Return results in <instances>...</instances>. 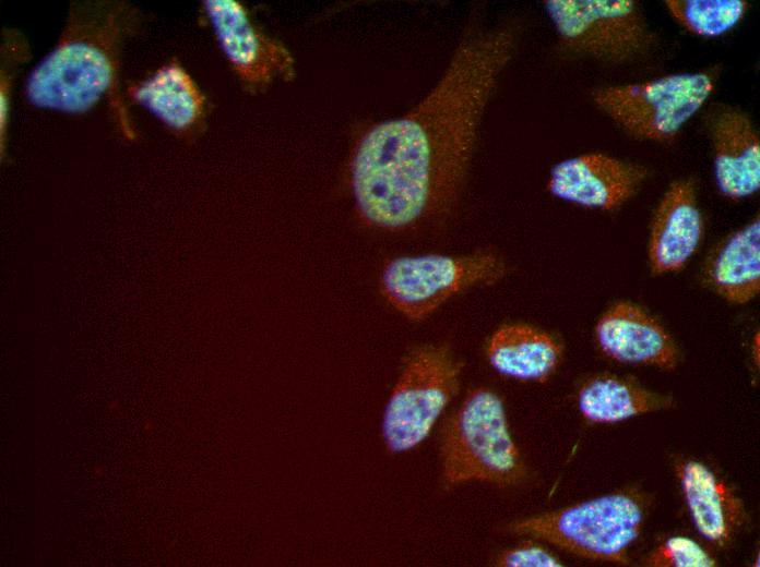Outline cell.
<instances>
[{
    "label": "cell",
    "mask_w": 760,
    "mask_h": 567,
    "mask_svg": "<svg viewBox=\"0 0 760 567\" xmlns=\"http://www.w3.org/2000/svg\"><path fill=\"white\" fill-rule=\"evenodd\" d=\"M648 169L603 153L565 159L549 173L547 189L556 197L579 206L613 210L640 189Z\"/></svg>",
    "instance_id": "cell-9"
},
{
    "label": "cell",
    "mask_w": 760,
    "mask_h": 567,
    "mask_svg": "<svg viewBox=\"0 0 760 567\" xmlns=\"http://www.w3.org/2000/svg\"><path fill=\"white\" fill-rule=\"evenodd\" d=\"M673 19L688 32L717 37L735 27L746 15L745 0H666Z\"/></svg>",
    "instance_id": "cell-19"
},
{
    "label": "cell",
    "mask_w": 760,
    "mask_h": 567,
    "mask_svg": "<svg viewBox=\"0 0 760 567\" xmlns=\"http://www.w3.org/2000/svg\"><path fill=\"white\" fill-rule=\"evenodd\" d=\"M497 564L504 567H558L560 562L547 550L524 544L500 554Z\"/></svg>",
    "instance_id": "cell-22"
},
{
    "label": "cell",
    "mask_w": 760,
    "mask_h": 567,
    "mask_svg": "<svg viewBox=\"0 0 760 567\" xmlns=\"http://www.w3.org/2000/svg\"><path fill=\"white\" fill-rule=\"evenodd\" d=\"M560 43L572 52L621 64L655 43L642 5L632 0H547Z\"/></svg>",
    "instance_id": "cell-7"
},
{
    "label": "cell",
    "mask_w": 760,
    "mask_h": 567,
    "mask_svg": "<svg viewBox=\"0 0 760 567\" xmlns=\"http://www.w3.org/2000/svg\"><path fill=\"white\" fill-rule=\"evenodd\" d=\"M708 286L725 301L746 304L760 290V220L757 215L726 236L705 262Z\"/></svg>",
    "instance_id": "cell-15"
},
{
    "label": "cell",
    "mask_w": 760,
    "mask_h": 567,
    "mask_svg": "<svg viewBox=\"0 0 760 567\" xmlns=\"http://www.w3.org/2000/svg\"><path fill=\"white\" fill-rule=\"evenodd\" d=\"M648 565L661 567H712L714 558L696 541L687 536H672L653 551Z\"/></svg>",
    "instance_id": "cell-21"
},
{
    "label": "cell",
    "mask_w": 760,
    "mask_h": 567,
    "mask_svg": "<svg viewBox=\"0 0 760 567\" xmlns=\"http://www.w3.org/2000/svg\"><path fill=\"white\" fill-rule=\"evenodd\" d=\"M601 350L610 359L629 364L674 370L679 352L672 336L640 306L620 301L603 313L595 326Z\"/></svg>",
    "instance_id": "cell-11"
},
{
    "label": "cell",
    "mask_w": 760,
    "mask_h": 567,
    "mask_svg": "<svg viewBox=\"0 0 760 567\" xmlns=\"http://www.w3.org/2000/svg\"><path fill=\"white\" fill-rule=\"evenodd\" d=\"M703 219L691 180L673 182L661 198L650 229L648 260L654 276L677 273L697 251Z\"/></svg>",
    "instance_id": "cell-12"
},
{
    "label": "cell",
    "mask_w": 760,
    "mask_h": 567,
    "mask_svg": "<svg viewBox=\"0 0 760 567\" xmlns=\"http://www.w3.org/2000/svg\"><path fill=\"white\" fill-rule=\"evenodd\" d=\"M643 519L640 497L617 492L515 521L509 530L586 558L626 564Z\"/></svg>",
    "instance_id": "cell-4"
},
{
    "label": "cell",
    "mask_w": 760,
    "mask_h": 567,
    "mask_svg": "<svg viewBox=\"0 0 760 567\" xmlns=\"http://www.w3.org/2000/svg\"><path fill=\"white\" fill-rule=\"evenodd\" d=\"M560 357L561 347L549 334L524 324L501 326L487 346L488 361L498 373L526 382L547 381Z\"/></svg>",
    "instance_id": "cell-17"
},
{
    "label": "cell",
    "mask_w": 760,
    "mask_h": 567,
    "mask_svg": "<svg viewBox=\"0 0 760 567\" xmlns=\"http://www.w3.org/2000/svg\"><path fill=\"white\" fill-rule=\"evenodd\" d=\"M676 474L698 531L717 546H725L743 522V502L699 461L679 462Z\"/></svg>",
    "instance_id": "cell-14"
},
{
    "label": "cell",
    "mask_w": 760,
    "mask_h": 567,
    "mask_svg": "<svg viewBox=\"0 0 760 567\" xmlns=\"http://www.w3.org/2000/svg\"><path fill=\"white\" fill-rule=\"evenodd\" d=\"M503 273V263L490 252L465 256H404L387 264L381 275V290L400 313L418 321L463 289L491 284Z\"/></svg>",
    "instance_id": "cell-8"
},
{
    "label": "cell",
    "mask_w": 760,
    "mask_h": 567,
    "mask_svg": "<svg viewBox=\"0 0 760 567\" xmlns=\"http://www.w3.org/2000/svg\"><path fill=\"white\" fill-rule=\"evenodd\" d=\"M512 48L513 34L507 28L466 35L441 79L411 112L381 122L363 136L351 180L365 221L403 229L451 205Z\"/></svg>",
    "instance_id": "cell-1"
},
{
    "label": "cell",
    "mask_w": 760,
    "mask_h": 567,
    "mask_svg": "<svg viewBox=\"0 0 760 567\" xmlns=\"http://www.w3.org/2000/svg\"><path fill=\"white\" fill-rule=\"evenodd\" d=\"M462 364L441 346H423L407 358L382 419V437L392 453L420 444L456 394Z\"/></svg>",
    "instance_id": "cell-6"
},
{
    "label": "cell",
    "mask_w": 760,
    "mask_h": 567,
    "mask_svg": "<svg viewBox=\"0 0 760 567\" xmlns=\"http://www.w3.org/2000/svg\"><path fill=\"white\" fill-rule=\"evenodd\" d=\"M441 462L449 484L509 486L523 478L524 466L495 393L478 388L466 397L443 433Z\"/></svg>",
    "instance_id": "cell-3"
},
{
    "label": "cell",
    "mask_w": 760,
    "mask_h": 567,
    "mask_svg": "<svg viewBox=\"0 0 760 567\" xmlns=\"http://www.w3.org/2000/svg\"><path fill=\"white\" fill-rule=\"evenodd\" d=\"M714 69L596 88L595 106L624 132L655 143L673 141L712 95Z\"/></svg>",
    "instance_id": "cell-5"
},
{
    "label": "cell",
    "mask_w": 760,
    "mask_h": 567,
    "mask_svg": "<svg viewBox=\"0 0 760 567\" xmlns=\"http://www.w3.org/2000/svg\"><path fill=\"white\" fill-rule=\"evenodd\" d=\"M127 94L132 102L176 133L190 131L204 113L203 94L176 60L163 64L149 77L129 85Z\"/></svg>",
    "instance_id": "cell-16"
},
{
    "label": "cell",
    "mask_w": 760,
    "mask_h": 567,
    "mask_svg": "<svg viewBox=\"0 0 760 567\" xmlns=\"http://www.w3.org/2000/svg\"><path fill=\"white\" fill-rule=\"evenodd\" d=\"M720 192L738 201L760 188V138L750 117L738 108L720 106L708 123Z\"/></svg>",
    "instance_id": "cell-13"
},
{
    "label": "cell",
    "mask_w": 760,
    "mask_h": 567,
    "mask_svg": "<svg viewBox=\"0 0 760 567\" xmlns=\"http://www.w3.org/2000/svg\"><path fill=\"white\" fill-rule=\"evenodd\" d=\"M203 8L223 53L244 84L254 88L276 74L293 73V59L286 48L264 36L240 2L206 0Z\"/></svg>",
    "instance_id": "cell-10"
},
{
    "label": "cell",
    "mask_w": 760,
    "mask_h": 567,
    "mask_svg": "<svg viewBox=\"0 0 760 567\" xmlns=\"http://www.w3.org/2000/svg\"><path fill=\"white\" fill-rule=\"evenodd\" d=\"M31 58L28 43L16 29H3L0 70V152L5 154L13 79L20 65Z\"/></svg>",
    "instance_id": "cell-20"
},
{
    "label": "cell",
    "mask_w": 760,
    "mask_h": 567,
    "mask_svg": "<svg viewBox=\"0 0 760 567\" xmlns=\"http://www.w3.org/2000/svg\"><path fill=\"white\" fill-rule=\"evenodd\" d=\"M669 396L649 390L616 375H598L579 391L578 407L594 423H616L643 413L672 407Z\"/></svg>",
    "instance_id": "cell-18"
},
{
    "label": "cell",
    "mask_w": 760,
    "mask_h": 567,
    "mask_svg": "<svg viewBox=\"0 0 760 567\" xmlns=\"http://www.w3.org/2000/svg\"><path fill=\"white\" fill-rule=\"evenodd\" d=\"M144 13L121 0L74 1L56 46L25 81L27 101L40 109L83 113L109 99L112 119L127 141L136 132L119 88L127 40L142 29Z\"/></svg>",
    "instance_id": "cell-2"
}]
</instances>
